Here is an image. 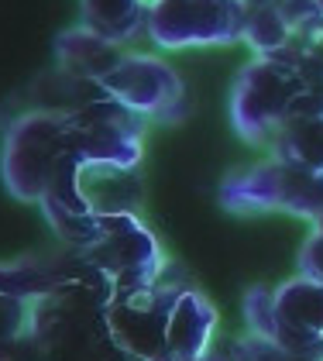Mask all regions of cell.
Returning <instances> with one entry per match:
<instances>
[{
  "instance_id": "cell-16",
  "label": "cell",
  "mask_w": 323,
  "mask_h": 361,
  "mask_svg": "<svg viewBox=\"0 0 323 361\" xmlns=\"http://www.w3.org/2000/svg\"><path fill=\"white\" fill-rule=\"evenodd\" d=\"M224 358L227 361H313L306 355H296V351L282 348L279 341H272V337H265L258 331H248L241 337H234L224 348Z\"/></svg>"
},
{
  "instance_id": "cell-15",
  "label": "cell",
  "mask_w": 323,
  "mask_h": 361,
  "mask_svg": "<svg viewBox=\"0 0 323 361\" xmlns=\"http://www.w3.org/2000/svg\"><path fill=\"white\" fill-rule=\"evenodd\" d=\"M279 162L323 172V114L293 117L269 145Z\"/></svg>"
},
{
  "instance_id": "cell-11",
  "label": "cell",
  "mask_w": 323,
  "mask_h": 361,
  "mask_svg": "<svg viewBox=\"0 0 323 361\" xmlns=\"http://www.w3.org/2000/svg\"><path fill=\"white\" fill-rule=\"evenodd\" d=\"M217 327V310L214 303L196 293V289H183L179 300L172 306L169 317V331H165V351L159 361H196L207 355V344L214 337Z\"/></svg>"
},
{
  "instance_id": "cell-19",
  "label": "cell",
  "mask_w": 323,
  "mask_h": 361,
  "mask_svg": "<svg viewBox=\"0 0 323 361\" xmlns=\"http://www.w3.org/2000/svg\"><path fill=\"white\" fill-rule=\"evenodd\" d=\"M196 361H227L224 355H203V358H196Z\"/></svg>"
},
{
  "instance_id": "cell-13",
  "label": "cell",
  "mask_w": 323,
  "mask_h": 361,
  "mask_svg": "<svg viewBox=\"0 0 323 361\" xmlns=\"http://www.w3.org/2000/svg\"><path fill=\"white\" fill-rule=\"evenodd\" d=\"M55 56H59V66H66L69 73L100 83L128 52H121V42H110L100 31L76 25V28H69L66 35H59Z\"/></svg>"
},
{
  "instance_id": "cell-9",
  "label": "cell",
  "mask_w": 323,
  "mask_h": 361,
  "mask_svg": "<svg viewBox=\"0 0 323 361\" xmlns=\"http://www.w3.org/2000/svg\"><path fill=\"white\" fill-rule=\"evenodd\" d=\"M117 104L131 107L141 117H183L186 114V86L176 76V69H169L162 59L138 56L128 52L107 76L100 80Z\"/></svg>"
},
{
  "instance_id": "cell-18",
  "label": "cell",
  "mask_w": 323,
  "mask_h": 361,
  "mask_svg": "<svg viewBox=\"0 0 323 361\" xmlns=\"http://www.w3.org/2000/svg\"><path fill=\"white\" fill-rule=\"evenodd\" d=\"M310 90H313V93H317V97L323 100V73L317 76V80H313V83H310Z\"/></svg>"
},
{
  "instance_id": "cell-20",
  "label": "cell",
  "mask_w": 323,
  "mask_h": 361,
  "mask_svg": "<svg viewBox=\"0 0 323 361\" xmlns=\"http://www.w3.org/2000/svg\"><path fill=\"white\" fill-rule=\"evenodd\" d=\"M317 4H320V11H323V0H317Z\"/></svg>"
},
{
  "instance_id": "cell-10",
  "label": "cell",
  "mask_w": 323,
  "mask_h": 361,
  "mask_svg": "<svg viewBox=\"0 0 323 361\" xmlns=\"http://www.w3.org/2000/svg\"><path fill=\"white\" fill-rule=\"evenodd\" d=\"M49 262H14L0 265V361H11L21 334L31 324V306L49 286Z\"/></svg>"
},
{
  "instance_id": "cell-5",
  "label": "cell",
  "mask_w": 323,
  "mask_h": 361,
  "mask_svg": "<svg viewBox=\"0 0 323 361\" xmlns=\"http://www.w3.org/2000/svg\"><path fill=\"white\" fill-rule=\"evenodd\" d=\"M73 251H80L86 262L104 269L117 282V289L152 286L165 276V255H162L155 234L138 221V214L100 217L93 238Z\"/></svg>"
},
{
  "instance_id": "cell-6",
  "label": "cell",
  "mask_w": 323,
  "mask_h": 361,
  "mask_svg": "<svg viewBox=\"0 0 323 361\" xmlns=\"http://www.w3.org/2000/svg\"><path fill=\"white\" fill-rule=\"evenodd\" d=\"M141 114L117 104L114 97L93 100L80 111L66 114V141L69 152L83 162L138 169L141 166Z\"/></svg>"
},
{
  "instance_id": "cell-14",
  "label": "cell",
  "mask_w": 323,
  "mask_h": 361,
  "mask_svg": "<svg viewBox=\"0 0 323 361\" xmlns=\"http://www.w3.org/2000/svg\"><path fill=\"white\" fill-rule=\"evenodd\" d=\"M159 0H80L83 25L100 31L110 42H131L145 31L148 11Z\"/></svg>"
},
{
  "instance_id": "cell-8",
  "label": "cell",
  "mask_w": 323,
  "mask_h": 361,
  "mask_svg": "<svg viewBox=\"0 0 323 361\" xmlns=\"http://www.w3.org/2000/svg\"><path fill=\"white\" fill-rule=\"evenodd\" d=\"M241 0H159L148 11V38L162 49L231 45L244 38Z\"/></svg>"
},
{
  "instance_id": "cell-17",
  "label": "cell",
  "mask_w": 323,
  "mask_h": 361,
  "mask_svg": "<svg viewBox=\"0 0 323 361\" xmlns=\"http://www.w3.org/2000/svg\"><path fill=\"white\" fill-rule=\"evenodd\" d=\"M299 276L323 282V217L313 221V231H310L306 245L299 251Z\"/></svg>"
},
{
  "instance_id": "cell-12",
  "label": "cell",
  "mask_w": 323,
  "mask_h": 361,
  "mask_svg": "<svg viewBox=\"0 0 323 361\" xmlns=\"http://www.w3.org/2000/svg\"><path fill=\"white\" fill-rule=\"evenodd\" d=\"M21 97H25V104H28L25 111L73 114V111H80V107H86V104H93V100H104L107 90L100 83H93V80H86V76L69 73L66 66L55 62L52 69L38 73V76L25 86Z\"/></svg>"
},
{
  "instance_id": "cell-2",
  "label": "cell",
  "mask_w": 323,
  "mask_h": 361,
  "mask_svg": "<svg viewBox=\"0 0 323 361\" xmlns=\"http://www.w3.org/2000/svg\"><path fill=\"white\" fill-rule=\"evenodd\" d=\"M248 331L279 341L282 348L323 361V282L296 276L275 289L255 286L244 296Z\"/></svg>"
},
{
  "instance_id": "cell-1",
  "label": "cell",
  "mask_w": 323,
  "mask_h": 361,
  "mask_svg": "<svg viewBox=\"0 0 323 361\" xmlns=\"http://www.w3.org/2000/svg\"><path fill=\"white\" fill-rule=\"evenodd\" d=\"M303 114H323V100L306 86L296 66L272 56H255L231 90V121L251 145L269 148L275 135Z\"/></svg>"
},
{
  "instance_id": "cell-3",
  "label": "cell",
  "mask_w": 323,
  "mask_h": 361,
  "mask_svg": "<svg viewBox=\"0 0 323 361\" xmlns=\"http://www.w3.org/2000/svg\"><path fill=\"white\" fill-rule=\"evenodd\" d=\"M69 155L66 141V114L49 111H21L11 117L4 131V186L18 200L38 203L49 183H52L55 166Z\"/></svg>"
},
{
  "instance_id": "cell-7",
  "label": "cell",
  "mask_w": 323,
  "mask_h": 361,
  "mask_svg": "<svg viewBox=\"0 0 323 361\" xmlns=\"http://www.w3.org/2000/svg\"><path fill=\"white\" fill-rule=\"evenodd\" d=\"M186 286L176 282H152L138 289H117L107 303V327L114 344L131 361H159L165 351V331L172 306Z\"/></svg>"
},
{
  "instance_id": "cell-4",
  "label": "cell",
  "mask_w": 323,
  "mask_h": 361,
  "mask_svg": "<svg viewBox=\"0 0 323 361\" xmlns=\"http://www.w3.org/2000/svg\"><path fill=\"white\" fill-rule=\"evenodd\" d=\"M220 203L234 214L286 210L306 221L323 217V172L272 159L265 166L241 169L220 183Z\"/></svg>"
}]
</instances>
